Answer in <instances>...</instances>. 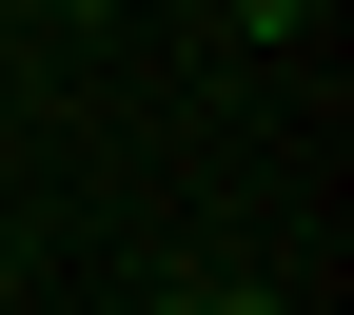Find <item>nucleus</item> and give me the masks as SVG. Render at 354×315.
I'll list each match as a JSON object with an SVG mask.
<instances>
[{"label":"nucleus","mask_w":354,"mask_h":315,"mask_svg":"<svg viewBox=\"0 0 354 315\" xmlns=\"http://www.w3.org/2000/svg\"><path fill=\"white\" fill-rule=\"evenodd\" d=\"M295 20H315V0H236V39H295Z\"/></svg>","instance_id":"1"},{"label":"nucleus","mask_w":354,"mask_h":315,"mask_svg":"<svg viewBox=\"0 0 354 315\" xmlns=\"http://www.w3.org/2000/svg\"><path fill=\"white\" fill-rule=\"evenodd\" d=\"M197 315H315V296H197Z\"/></svg>","instance_id":"2"},{"label":"nucleus","mask_w":354,"mask_h":315,"mask_svg":"<svg viewBox=\"0 0 354 315\" xmlns=\"http://www.w3.org/2000/svg\"><path fill=\"white\" fill-rule=\"evenodd\" d=\"M59 20H79V0H59Z\"/></svg>","instance_id":"3"}]
</instances>
